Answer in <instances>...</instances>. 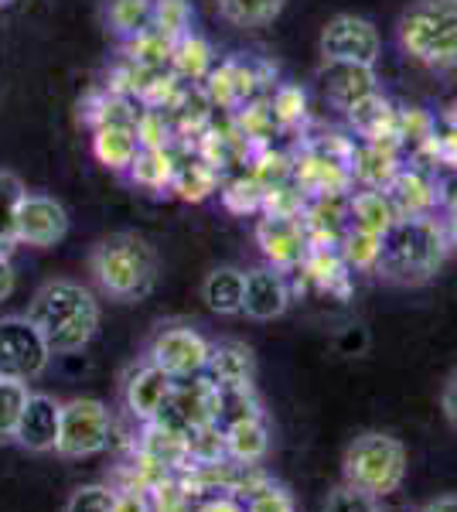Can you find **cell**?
I'll use <instances>...</instances> for the list:
<instances>
[{
  "mask_svg": "<svg viewBox=\"0 0 457 512\" xmlns=\"http://www.w3.org/2000/svg\"><path fill=\"white\" fill-rule=\"evenodd\" d=\"M324 96L331 99L342 110H352L355 103L369 99L376 93V76H372L369 65H352V62H324L321 72Z\"/></svg>",
  "mask_w": 457,
  "mask_h": 512,
  "instance_id": "17",
  "label": "cell"
},
{
  "mask_svg": "<svg viewBox=\"0 0 457 512\" xmlns=\"http://www.w3.org/2000/svg\"><path fill=\"white\" fill-rule=\"evenodd\" d=\"M246 512H297L294 506V495H290L284 485H277V482H263V485H256L253 492L246 495Z\"/></svg>",
  "mask_w": 457,
  "mask_h": 512,
  "instance_id": "39",
  "label": "cell"
},
{
  "mask_svg": "<svg viewBox=\"0 0 457 512\" xmlns=\"http://www.w3.org/2000/svg\"><path fill=\"white\" fill-rule=\"evenodd\" d=\"M348 117H352V127L359 130L365 140H386L389 130H396V113L389 110L386 99H379L372 93L369 99H362V103H355L352 110H348Z\"/></svg>",
  "mask_w": 457,
  "mask_h": 512,
  "instance_id": "28",
  "label": "cell"
},
{
  "mask_svg": "<svg viewBox=\"0 0 457 512\" xmlns=\"http://www.w3.org/2000/svg\"><path fill=\"white\" fill-rule=\"evenodd\" d=\"M28 318L45 335L52 355H72L93 342L99 328V301L76 280H48L31 297Z\"/></svg>",
  "mask_w": 457,
  "mask_h": 512,
  "instance_id": "1",
  "label": "cell"
},
{
  "mask_svg": "<svg viewBox=\"0 0 457 512\" xmlns=\"http://www.w3.org/2000/svg\"><path fill=\"white\" fill-rule=\"evenodd\" d=\"M260 239V250L270 260V267L290 270L301 267L304 253H307V233L301 219H284V216H267L256 229Z\"/></svg>",
  "mask_w": 457,
  "mask_h": 512,
  "instance_id": "15",
  "label": "cell"
},
{
  "mask_svg": "<svg viewBox=\"0 0 457 512\" xmlns=\"http://www.w3.org/2000/svg\"><path fill=\"white\" fill-rule=\"evenodd\" d=\"M171 62H174V69L181 72V76H188V79H202L205 72L212 69V52H209V45H205L198 35H181L178 41H174V52H171Z\"/></svg>",
  "mask_w": 457,
  "mask_h": 512,
  "instance_id": "34",
  "label": "cell"
},
{
  "mask_svg": "<svg viewBox=\"0 0 457 512\" xmlns=\"http://www.w3.org/2000/svg\"><path fill=\"white\" fill-rule=\"evenodd\" d=\"M253 352L246 349L243 342H219L212 345L209 366H205V376L212 379L215 386H246L253 383Z\"/></svg>",
  "mask_w": 457,
  "mask_h": 512,
  "instance_id": "20",
  "label": "cell"
},
{
  "mask_svg": "<svg viewBox=\"0 0 457 512\" xmlns=\"http://www.w3.org/2000/svg\"><path fill=\"white\" fill-rule=\"evenodd\" d=\"M338 256L345 260L348 270H359V274H369V270L379 267L382 256V236L376 233H362V229H345L342 243H338Z\"/></svg>",
  "mask_w": 457,
  "mask_h": 512,
  "instance_id": "29",
  "label": "cell"
},
{
  "mask_svg": "<svg viewBox=\"0 0 457 512\" xmlns=\"http://www.w3.org/2000/svg\"><path fill=\"white\" fill-rule=\"evenodd\" d=\"M222 431H226V458L239 461V465H260L270 454V431L263 417L239 420Z\"/></svg>",
  "mask_w": 457,
  "mask_h": 512,
  "instance_id": "22",
  "label": "cell"
},
{
  "mask_svg": "<svg viewBox=\"0 0 457 512\" xmlns=\"http://www.w3.org/2000/svg\"><path fill=\"white\" fill-rule=\"evenodd\" d=\"M396 222H400V212H396L386 188H365V192H355L348 198V226L352 229L386 236Z\"/></svg>",
  "mask_w": 457,
  "mask_h": 512,
  "instance_id": "18",
  "label": "cell"
},
{
  "mask_svg": "<svg viewBox=\"0 0 457 512\" xmlns=\"http://www.w3.org/2000/svg\"><path fill=\"white\" fill-rule=\"evenodd\" d=\"M444 414L447 420L457 427V369H454V376L447 379V390H444Z\"/></svg>",
  "mask_w": 457,
  "mask_h": 512,
  "instance_id": "44",
  "label": "cell"
},
{
  "mask_svg": "<svg viewBox=\"0 0 457 512\" xmlns=\"http://www.w3.org/2000/svg\"><path fill=\"white\" fill-rule=\"evenodd\" d=\"M287 0H215L219 18L236 28H263L284 11Z\"/></svg>",
  "mask_w": 457,
  "mask_h": 512,
  "instance_id": "27",
  "label": "cell"
},
{
  "mask_svg": "<svg viewBox=\"0 0 457 512\" xmlns=\"http://www.w3.org/2000/svg\"><path fill=\"white\" fill-rule=\"evenodd\" d=\"M52 349L45 335L28 315H4L0 318V376L31 383L48 369Z\"/></svg>",
  "mask_w": 457,
  "mask_h": 512,
  "instance_id": "7",
  "label": "cell"
},
{
  "mask_svg": "<svg viewBox=\"0 0 457 512\" xmlns=\"http://www.w3.org/2000/svg\"><path fill=\"white\" fill-rule=\"evenodd\" d=\"M140 427H144L140 437H137V451L140 454L154 458L157 465H164L171 475H181L185 468H191L188 441H185V431H181V427L168 424L164 417L147 420V424H140Z\"/></svg>",
  "mask_w": 457,
  "mask_h": 512,
  "instance_id": "16",
  "label": "cell"
},
{
  "mask_svg": "<svg viewBox=\"0 0 457 512\" xmlns=\"http://www.w3.org/2000/svg\"><path fill=\"white\" fill-rule=\"evenodd\" d=\"M444 233H447V243H451L454 250H457V209H454V216L444 222Z\"/></svg>",
  "mask_w": 457,
  "mask_h": 512,
  "instance_id": "46",
  "label": "cell"
},
{
  "mask_svg": "<svg viewBox=\"0 0 457 512\" xmlns=\"http://www.w3.org/2000/svg\"><path fill=\"white\" fill-rule=\"evenodd\" d=\"M352 175L362 181L365 188H389L393 178L400 175V158L389 140H369L352 161Z\"/></svg>",
  "mask_w": 457,
  "mask_h": 512,
  "instance_id": "21",
  "label": "cell"
},
{
  "mask_svg": "<svg viewBox=\"0 0 457 512\" xmlns=\"http://www.w3.org/2000/svg\"><path fill=\"white\" fill-rule=\"evenodd\" d=\"M69 233V212L52 195L24 192L18 209V246L31 250H48V246L62 243Z\"/></svg>",
  "mask_w": 457,
  "mask_h": 512,
  "instance_id": "11",
  "label": "cell"
},
{
  "mask_svg": "<svg viewBox=\"0 0 457 512\" xmlns=\"http://www.w3.org/2000/svg\"><path fill=\"white\" fill-rule=\"evenodd\" d=\"M188 24H191V4H188V0H154L151 28L164 31L168 38L178 41L181 35H188Z\"/></svg>",
  "mask_w": 457,
  "mask_h": 512,
  "instance_id": "37",
  "label": "cell"
},
{
  "mask_svg": "<svg viewBox=\"0 0 457 512\" xmlns=\"http://www.w3.org/2000/svg\"><path fill=\"white\" fill-rule=\"evenodd\" d=\"M106 28L120 38H134L144 28H151L154 0H106L103 7Z\"/></svg>",
  "mask_w": 457,
  "mask_h": 512,
  "instance_id": "25",
  "label": "cell"
},
{
  "mask_svg": "<svg viewBox=\"0 0 457 512\" xmlns=\"http://www.w3.org/2000/svg\"><path fill=\"white\" fill-rule=\"evenodd\" d=\"M195 512H246V506H243V499H239V495L215 492V495H205V499H198Z\"/></svg>",
  "mask_w": 457,
  "mask_h": 512,
  "instance_id": "42",
  "label": "cell"
},
{
  "mask_svg": "<svg viewBox=\"0 0 457 512\" xmlns=\"http://www.w3.org/2000/svg\"><path fill=\"white\" fill-rule=\"evenodd\" d=\"M28 396H31L28 383L0 376V441H14V431H18V420Z\"/></svg>",
  "mask_w": 457,
  "mask_h": 512,
  "instance_id": "35",
  "label": "cell"
},
{
  "mask_svg": "<svg viewBox=\"0 0 457 512\" xmlns=\"http://www.w3.org/2000/svg\"><path fill=\"white\" fill-rule=\"evenodd\" d=\"M406 478V451L389 434H362L345 451V482L365 499H386Z\"/></svg>",
  "mask_w": 457,
  "mask_h": 512,
  "instance_id": "5",
  "label": "cell"
},
{
  "mask_svg": "<svg viewBox=\"0 0 457 512\" xmlns=\"http://www.w3.org/2000/svg\"><path fill=\"white\" fill-rule=\"evenodd\" d=\"M209 355H212V342L188 325L161 328V332L154 335L151 349H147V359H151L154 366H161L171 379L202 376L205 366H209Z\"/></svg>",
  "mask_w": 457,
  "mask_h": 512,
  "instance_id": "8",
  "label": "cell"
},
{
  "mask_svg": "<svg viewBox=\"0 0 457 512\" xmlns=\"http://www.w3.org/2000/svg\"><path fill=\"white\" fill-rule=\"evenodd\" d=\"M396 38L406 59L423 69H457V0H413Z\"/></svg>",
  "mask_w": 457,
  "mask_h": 512,
  "instance_id": "4",
  "label": "cell"
},
{
  "mask_svg": "<svg viewBox=\"0 0 457 512\" xmlns=\"http://www.w3.org/2000/svg\"><path fill=\"white\" fill-rule=\"evenodd\" d=\"M0 4H11V0H0Z\"/></svg>",
  "mask_w": 457,
  "mask_h": 512,
  "instance_id": "48",
  "label": "cell"
},
{
  "mask_svg": "<svg viewBox=\"0 0 457 512\" xmlns=\"http://www.w3.org/2000/svg\"><path fill=\"white\" fill-rule=\"evenodd\" d=\"M127 175L140 188H164L174 178V161L164 147H140Z\"/></svg>",
  "mask_w": 457,
  "mask_h": 512,
  "instance_id": "30",
  "label": "cell"
},
{
  "mask_svg": "<svg viewBox=\"0 0 457 512\" xmlns=\"http://www.w3.org/2000/svg\"><path fill=\"white\" fill-rule=\"evenodd\" d=\"M174 379L164 373L161 366H154L151 359H144L140 366H134L123 379V407L127 414L137 420V424H147V420H157L168 407Z\"/></svg>",
  "mask_w": 457,
  "mask_h": 512,
  "instance_id": "12",
  "label": "cell"
},
{
  "mask_svg": "<svg viewBox=\"0 0 457 512\" xmlns=\"http://www.w3.org/2000/svg\"><path fill=\"white\" fill-rule=\"evenodd\" d=\"M423 512H457V495H444V499H434L430 506H423Z\"/></svg>",
  "mask_w": 457,
  "mask_h": 512,
  "instance_id": "45",
  "label": "cell"
},
{
  "mask_svg": "<svg viewBox=\"0 0 457 512\" xmlns=\"http://www.w3.org/2000/svg\"><path fill=\"white\" fill-rule=\"evenodd\" d=\"M113 437V417L106 403L99 400H69L62 403V424H58V444L55 454L62 458H96L110 448Z\"/></svg>",
  "mask_w": 457,
  "mask_h": 512,
  "instance_id": "6",
  "label": "cell"
},
{
  "mask_svg": "<svg viewBox=\"0 0 457 512\" xmlns=\"http://www.w3.org/2000/svg\"><path fill=\"white\" fill-rule=\"evenodd\" d=\"M140 151L137 130L130 123H99L93 134V158L103 164L106 171H120L127 175Z\"/></svg>",
  "mask_w": 457,
  "mask_h": 512,
  "instance_id": "19",
  "label": "cell"
},
{
  "mask_svg": "<svg viewBox=\"0 0 457 512\" xmlns=\"http://www.w3.org/2000/svg\"><path fill=\"white\" fill-rule=\"evenodd\" d=\"M321 55L324 62H352L372 69L379 62V31L365 18L338 14L321 31Z\"/></svg>",
  "mask_w": 457,
  "mask_h": 512,
  "instance_id": "9",
  "label": "cell"
},
{
  "mask_svg": "<svg viewBox=\"0 0 457 512\" xmlns=\"http://www.w3.org/2000/svg\"><path fill=\"white\" fill-rule=\"evenodd\" d=\"M243 291H246V270L219 267L205 277L202 301L215 315H243Z\"/></svg>",
  "mask_w": 457,
  "mask_h": 512,
  "instance_id": "24",
  "label": "cell"
},
{
  "mask_svg": "<svg viewBox=\"0 0 457 512\" xmlns=\"http://www.w3.org/2000/svg\"><path fill=\"white\" fill-rule=\"evenodd\" d=\"M389 198H393L396 212L400 219H420V216H430V209L437 205V192L420 171H400L393 178V185L386 188Z\"/></svg>",
  "mask_w": 457,
  "mask_h": 512,
  "instance_id": "23",
  "label": "cell"
},
{
  "mask_svg": "<svg viewBox=\"0 0 457 512\" xmlns=\"http://www.w3.org/2000/svg\"><path fill=\"white\" fill-rule=\"evenodd\" d=\"M110 512H154L151 495L140 492V489H113Z\"/></svg>",
  "mask_w": 457,
  "mask_h": 512,
  "instance_id": "41",
  "label": "cell"
},
{
  "mask_svg": "<svg viewBox=\"0 0 457 512\" xmlns=\"http://www.w3.org/2000/svg\"><path fill=\"white\" fill-rule=\"evenodd\" d=\"M191 465H219L226 461V431L222 424H202L185 431Z\"/></svg>",
  "mask_w": 457,
  "mask_h": 512,
  "instance_id": "32",
  "label": "cell"
},
{
  "mask_svg": "<svg viewBox=\"0 0 457 512\" xmlns=\"http://www.w3.org/2000/svg\"><path fill=\"white\" fill-rule=\"evenodd\" d=\"M447 123H451V130H454V134H457V103L451 106V117H447Z\"/></svg>",
  "mask_w": 457,
  "mask_h": 512,
  "instance_id": "47",
  "label": "cell"
},
{
  "mask_svg": "<svg viewBox=\"0 0 457 512\" xmlns=\"http://www.w3.org/2000/svg\"><path fill=\"white\" fill-rule=\"evenodd\" d=\"M89 274L99 284V291L113 301H140L157 284V250L137 233L106 236L89 256Z\"/></svg>",
  "mask_w": 457,
  "mask_h": 512,
  "instance_id": "2",
  "label": "cell"
},
{
  "mask_svg": "<svg viewBox=\"0 0 457 512\" xmlns=\"http://www.w3.org/2000/svg\"><path fill=\"white\" fill-rule=\"evenodd\" d=\"M263 198H267V188H263L256 178H239V181H232L226 192H222V202H226V209L239 212V216H246V212H260L263 209Z\"/></svg>",
  "mask_w": 457,
  "mask_h": 512,
  "instance_id": "38",
  "label": "cell"
},
{
  "mask_svg": "<svg viewBox=\"0 0 457 512\" xmlns=\"http://www.w3.org/2000/svg\"><path fill=\"white\" fill-rule=\"evenodd\" d=\"M147 495H151V509L154 512H195V506H198V499L185 489V485H181L178 475H168L161 485H154Z\"/></svg>",
  "mask_w": 457,
  "mask_h": 512,
  "instance_id": "36",
  "label": "cell"
},
{
  "mask_svg": "<svg viewBox=\"0 0 457 512\" xmlns=\"http://www.w3.org/2000/svg\"><path fill=\"white\" fill-rule=\"evenodd\" d=\"M58 424H62V403L48 393H31L28 403H24V410H21L14 441H18L21 448L35 451V454L55 451Z\"/></svg>",
  "mask_w": 457,
  "mask_h": 512,
  "instance_id": "13",
  "label": "cell"
},
{
  "mask_svg": "<svg viewBox=\"0 0 457 512\" xmlns=\"http://www.w3.org/2000/svg\"><path fill=\"white\" fill-rule=\"evenodd\" d=\"M24 185L14 171H0V253L11 256L18 246V209Z\"/></svg>",
  "mask_w": 457,
  "mask_h": 512,
  "instance_id": "26",
  "label": "cell"
},
{
  "mask_svg": "<svg viewBox=\"0 0 457 512\" xmlns=\"http://www.w3.org/2000/svg\"><path fill=\"white\" fill-rule=\"evenodd\" d=\"M171 188L188 202H202L215 192V168L209 161H185V164H174V178Z\"/></svg>",
  "mask_w": 457,
  "mask_h": 512,
  "instance_id": "31",
  "label": "cell"
},
{
  "mask_svg": "<svg viewBox=\"0 0 457 512\" xmlns=\"http://www.w3.org/2000/svg\"><path fill=\"white\" fill-rule=\"evenodd\" d=\"M290 308V284L284 270L277 267H256L246 270V291H243V315L253 321H273Z\"/></svg>",
  "mask_w": 457,
  "mask_h": 512,
  "instance_id": "14",
  "label": "cell"
},
{
  "mask_svg": "<svg viewBox=\"0 0 457 512\" xmlns=\"http://www.w3.org/2000/svg\"><path fill=\"white\" fill-rule=\"evenodd\" d=\"M253 417H263L260 396H256L253 383H246V386H222V390H219V424L229 427V424H239V420H253Z\"/></svg>",
  "mask_w": 457,
  "mask_h": 512,
  "instance_id": "33",
  "label": "cell"
},
{
  "mask_svg": "<svg viewBox=\"0 0 457 512\" xmlns=\"http://www.w3.org/2000/svg\"><path fill=\"white\" fill-rule=\"evenodd\" d=\"M110 502H113L110 485H82V489L69 495L65 512H110Z\"/></svg>",
  "mask_w": 457,
  "mask_h": 512,
  "instance_id": "40",
  "label": "cell"
},
{
  "mask_svg": "<svg viewBox=\"0 0 457 512\" xmlns=\"http://www.w3.org/2000/svg\"><path fill=\"white\" fill-rule=\"evenodd\" d=\"M447 250H451V243H447L444 222H437L434 216L400 219L382 236L376 274L396 280V284H423L440 270Z\"/></svg>",
  "mask_w": 457,
  "mask_h": 512,
  "instance_id": "3",
  "label": "cell"
},
{
  "mask_svg": "<svg viewBox=\"0 0 457 512\" xmlns=\"http://www.w3.org/2000/svg\"><path fill=\"white\" fill-rule=\"evenodd\" d=\"M14 284H18V274H14V263L7 253H0V304L14 294Z\"/></svg>",
  "mask_w": 457,
  "mask_h": 512,
  "instance_id": "43",
  "label": "cell"
},
{
  "mask_svg": "<svg viewBox=\"0 0 457 512\" xmlns=\"http://www.w3.org/2000/svg\"><path fill=\"white\" fill-rule=\"evenodd\" d=\"M168 424L191 431L202 424H219V386L209 376H191V379H174L168 407L161 414Z\"/></svg>",
  "mask_w": 457,
  "mask_h": 512,
  "instance_id": "10",
  "label": "cell"
}]
</instances>
